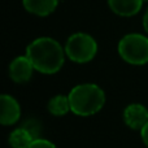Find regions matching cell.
<instances>
[{"instance_id": "1", "label": "cell", "mask_w": 148, "mask_h": 148, "mask_svg": "<svg viewBox=\"0 0 148 148\" xmlns=\"http://www.w3.org/2000/svg\"><path fill=\"white\" fill-rule=\"evenodd\" d=\"M26 56L35 70L43 74H55L64 65L65 49H62L57 40L48 36H42L27 46Z\"/></svg>"}, {"instance_id": "2", "label": "cell", "mask_w": 148, "mask_h": 148, "mask_svg": "<svg viewBox=\"0 0 148 148\" xmlns=\"http://www.w3.org/2000/svg\"><path fill=\"white\" fill-rule=\"evenodd\" d=\"M70 109L74 114L87 117L97 113L105 104V94L95 83H82L69 92Z\"/></svg>"}, {"instance_id": "3", "label": "cell", "mask_w": 148, "mask_h": 148, "mask_svg": "<svg viewBox=\"0 0 148 148\" xmlns=\"http://www.w3.org/2000/svg\"><path fill=\"white\" fill-rule=\"evenodd\" d=\"M118 53L131 65L148 62V38L142 34H127L118 43Z\"/></svg>"}, {"instance_id": "4", "label": "cell", "mask_w": 148, "mask_h": 148, "mask_svg": "<svg viewBox=\"0 0 148 148\" xmlns=\"http://www.w3.org/2000/svg\"><path fill=\"white\" fill-rule=\"evenodd\" d=\"M97 43L86 33H75L70 35L65 44V53L72 61L78 64L88 62L96 56Z\"/></svg>"}, {"instance_id": "5", "label": "cell", "mask_w": 148, "mask_h": 148, "mask_svg": "<svg viewBox=\"0 0 148 148\" xmlns=\"http://www.w3.org/2000/svg\"><path fill=\"white\" fill-rule=\"evenodd\" d=\"M123 121L133 130H142L148 122V109L139 103L127 105L123 110Z\"/></svg>"}, {"instance_id": "6", "label": "cell", "mask_w": 148, "mask_h": 148, "mask_svg": "<svg viewBox=\"0 0 148 148\" xmlns=\"http://www.w3.org/2000/svg\"><path fill=\"white\" fill-rule=\"evenodd\" d=\"M34 72V66L29 57L18 56L9 65V77L16 83H26L31 79Z\"/></svg>"}, {"instance_id": "7", "label": "cell", "mask_w": 148, "mask_h": 148, "mask_svg": "<svg viewBox=\"0 0 148 148\" xmlns=\"http://www.w3.org/2000/svg\"><path fill=\"white\" fill-rule=\"evenodd\" d=\"M0 104H1V114H0V122L4 126H9L16 123L21 117V105L17 100L10 95H1L0 96Z\"/></svg>"}, {"instance_id": "8", "label": "cell", "mask_w": 148, "mask_h": 148, "mask_svg": "<svg viewBox=\"0 0 148 148\" xmlns=\"http://www.w3.org/2000/svg\"><path fill=\"white\" fill-rule=\"evenodd\" d=\"M144 0H108L109 8L118 16L131 17L142 9Z\"/></svg>"}, {"instance_id": "9", "label": "cell", "mask_w": 148, "mask_h": 148, "mask_svg": "<svg viewBox=\"0 0 148 148\" xmlns=\"http://www.w3.org/2000/svg\"><path fill=\"white\" fill-rule=\"evenodd\" d=\"M23 7L27 12L35 16H48L56 9L59 0H22Z\"/></svg>"}, {"instance_id": "10", "label": "cell", "mask_w": 148, "mask_h": 148, "mask_svg": "<svg viewBox=\"0 0 148 148\" xmlns=\"http://www.w3.org/2000/svg\"><path fill=\"white\" fill-rule=\"evenodd\" d=\"M36 138L38 136L27 127H17L10 133L9 144L12 148H29Z\"/></svg>"}, {"instance_id": "11", "label": "cell", "mask_w": 148, "mask_h": 148, "mask_svg": "<svg viewBox=\"0 0 148 148\" xmlns=\"http://www.w3.org/2000/svg\"><path fill=\"white\" fill-rule=\"evenodd\" d=\"M70 109L69 96L65 95H56L48 101V112L53 116H65Z\"/></svg>"}, {"instance_id": "12", "label": "cell", "mask_w": 148, "mask_h": 148, "mask_svg": "<svg viewBox=\"0 0 148 148\" xmlns=\"http://www.w3.org/2000/svg\"><path fill=\"white\" fill-rule=\"evenodd\" d=\"M29 148H57L52 142L47 140V139L43 138H36L35 140L31 143V146Z\"/></svg>"}, {"instance_id": "13", "label": "cell", "mask_w": 148, "mask_h": 148, "mask_svg": "<svg viewBox=\"0 0 148 148\" xmlns=\"http://www.w3.org/2000/svg\"><path fill=\"white\" fill-rule=\"evenodd\" d=\"M140 136L143 139V143L146 144V147L148 148V122L144 125V127L140 130Z\"/></svg>"}, {"instance_id": "14", "label": "cell", "mask_w": 148, "mask_h": 148, "mask_svg": "<svg viewBox=\"0 0 148 148\" xmlns=\"http://www.w3.org/2000/svg\"><path fill=\"white\" fill-rule=\"evenodd\" d=\"M143 27H144V30H146L147 34H148V9H147L146 14H144V17H143Z\"/></svg>"}, {"instance_id": "15", "label": "cell", "mask_w": 148, "mask_h": 148, "mask_svg": "<svg viewBox=\"0 0 148 148\" xmlns=\"http://www.w3.org/2000/svg\"><path fill=\"white\" fill-rule=\"evenodd\" d=\"M144 1H148V0H144Z\"/></svg>"}]
</instances>
